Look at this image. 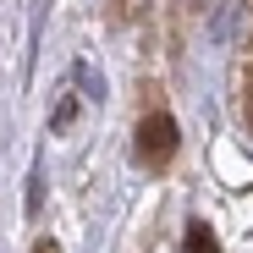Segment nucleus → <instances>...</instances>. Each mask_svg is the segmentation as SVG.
Returning <instances> with one entry per match:
<instances>
[{"label":"nucleus","mask_w":253,"mask_h":253,"mask_svg":"<svg viewBox=\"0 0 253 253\" xmlns=\"http://www.w3.org/2000/svg\"><path fill=\"white\" fill-rule=\"evenodd\" d=\"M171 154H176V121L165 116V110L143 116V121H138V160H149V165H165Z\"/></svg>","instance_id":"1"},{"label":"nucleus","mask_w":253,"mask_h":253,"mask_svg":"<svg viewBox=\"0 0 253 253\" xmlns=\"http://www.w3.org/2000/svg\"><path fill=\"white\" fill-rule=\"evenodd\" d=\"M187 248H193V253H215V231H209V226H193V231H187Z\"/></svg>","instance_id":"2"}]
</instances>
